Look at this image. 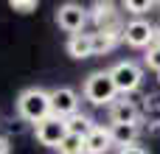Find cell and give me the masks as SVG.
Wrapping results in <instances>:
<instances>
[{
    "label": "cell",
    "instance_id": "cell-1",
    "mask_svg": "<svg viewBox=\"0 0 160 154\" xmlns=\"http://www.w3.org/2000/svg\"><path fill=\"white\" fill-rule=\"evenodd\" d=\"M17 115L28 123H39L45 118H51V95L42 87H28L17 95Z\"/></svg>",
    "mask_w": 160,
    "mask_h": 154
},
{
    "label": "cell",
    "instance_id": "cell-2",
    "mask_svg": "<svg viewBox=\"0 0 160 154\" xmlns=\"http://www.w3.org/2000/svg\"><path fill=\"white\" fill-rule=\"evenodd\" d=\"M82 95H84L93 107H110V104L118 98L115 84H112V79H110V70H96V73H90V76L84 79V84H82Z\"/></svg>",
    "mask_w": 160,
    "mask_h": 154
},
{
    "label": "cell",
    "instance_id": "cell-3",
    "mask_svg": "<svg viewBox=\"0 0 160 154\" xmlns=\"http://www.w3.org/2000/svg\"><path fill=\"white\" fill-rule=\"evenodd\" d=\"M110 79H112V84H115V93H124V98L129 95V93H135L138 87H141V81H143V70H141V65L138 62H118V65H112L110 67Z\"/></svg>",
    "mask_w": 160,
    "mask_h": 154
},
{
    "label": "cell",
    "instance_id": "cell-4",
    "mask_svg": "<svg viewBox=\"0 0 160 154\" xmlns=\"http://www.w3.org/2000/svg\"><path fill=\"white\" fill-rule=\"evenodd\" d=\"M87 20H90V14H87V8L82 3H62V6H56V25L62 31H68L70 36L73 34H84Z\"/></svg>",
    "mask_w": 160,
    "mask_h": 154
},
{
    "label": "cell",
    "instance_id": "cell-5",
    "mask_svg": "<svg viewBox=\"0 0 160 154\" xmlns=\"http://www.w3.org/2000/svg\"><path fill=\"white\" fill-rule=\"evenodd\" d=\"M121 42H127L129 48H149L155 45V25L143 17H135L121 28Z\"/></svg>",
    "mask_w": 160,
    "mask_h": 154
},
{
    "label": "cell",
    "instance_id": "cell-6",
    "mask_svg": "<svg viewBox=\"0 0 160 154\" xmlns=\"http://www.w3.org/2000/svg\"><path fill=\"white\" fill-rule=\"evenodd\" d=\"M51 115L53 118H70L79 112V93L73 87H53L51 93Z\"/></svg>",
    "mask_w": 160,
    "mask_h": 154
},
{
    "label": "cell",
    "instance_id": "cell-7",
    "mask_svg": "<svg viewBox=\"0 0 160 154\" xmlns=\"http://www.w3.org/2000/svg\"><path fill=\"white\" fill-rule=\"evenodd\" d=\"M34 135H37V143L39 146H48V149H56L62 140H65V135H68V129H65V121L62 118H45V121H39L37 126H34Z\"/></svg>",
    "mask_w": 160,
    "mask_h": 154
},
{
    "label": "cell",
    "instance_id": "cell-8",
    "mask_svg": "<svg viewBox=\"0 0 160 154\" xmlns=\"http://www.w3.org/2000/svg\"><path fill=\"white\" fill-rule=\"evenodd\" d=\"M110 115V126H121V123H141V107L129 98H115L107 107Z\"/></svg>",
    "mask_w": 160,
    "mask_h": 154
},
{
    "label": "cell",
    "instance_id": "cell-9",
    "mask_svg": "<svg viewBox=\"0 0 160 154\" xmlns=\"http://www.w3.org/2000/svg\"><path fill=\"white\" fill-rule=\"evenodd\" d=\"M96 22V31H121V14L112 3H93V11H87Z\"/></svg>",
    "mask_w": 160,
    "mask_h": 154
},
{
    "label": "cell",
    "instance_id": "cell-10",
    "mask_svg": "<svg viewBox=\"0 0 160 154\" xmlns=\"http://www.w3.org/2000/svg\"><path fill=\"white\" fill-rule=\"evenodd\" d=\"M110 149H112V140H110V126L96 123V126L84 135V152H87V154H107Z\"/></svg>",
    "mask_w": 160,
    "mask_h": 154
},
{
    "label": "cell",
    "instance_id": "cell-11",
    "mask_svg": "<svg viewBox=\"0 0 160 154\" xmlns=\"http://www.w3.org/2000/svg\"><path fill=\"white\" fill-rule=\"evenodd\" d=\"M138 135H141V123H121V126H110V140H112V146H118V149L135 146V143H138Z\"/></svg>",
    "mask_w": 160,
    "mask_h": 154
},
{
    "label": "cell",
    "instance_id": "cell-12",
    "mask_svg": "<svg viewBox=\"0 0 160 154\" xmlns=\"http://www.w3.org/2000/svg\"><path fill=\"white\" fill-rule=\"evenodd\" d=\"M118 42H121V31H93V34H90L93 56H104V53H110Z\"/></svg>",
    "mask_w": 160,
    "mask_h": 154
},
{
    "label": "cell",
    "instance_id": "cell-13",
    "mask_svg": "<svg viewBox=\"0 0 160 154\" xmlns=\"http://www.w3.org/2000/svg\"><path fill=\"white\" fill-rule=\"evenodd\" d=\"M68 53L73 56V59H90L93 56V48H90V34L84 31V34H73V36H68Z\"/></svg>",
    "mask_w": 160,
    "mask_h": 154
},
{
    "label": "cell",
    "instance_id": "cell-14",
    "mask_svg": "<svg viewBox=\"0 0 160 154\" xmlns=\"http://www.w3.org/2000/svg\"><path fill=\"white\" fill-rule=\"evenodd\" d=\"M93 126H96L93 118H87L84 112H76V115L65 118V129H68V135H79V137H84Z\"/></svg>",
    "mask_w": 160,
    "mask_h": 154
},
{
    "label": "cell",
    "instance_id": "cell-15",
    "mask_svg": "<svg viewBox=\"0 0 160 154\" xmlns=\"http://www.w3.org/2000/svg\"><path fill=\"white\" fill-rule=\"evenodd\" d=\"M56 152L59 154H87L84 152V137H79V135H65V140L56 146Z\"/></svg>",
    "mask_w": 160,
    "mask_h": 154
},
{
    "label": "cell",
    "instance_id": "cell-16",
    "mask_svg": "<svg viewBox=\"0 0 160 154\" xmlns=\"http://www.w3.org/2000/svg\"><path fill=\"white\" fill-rule=\"evenodd\" d=\"M124 8H127L129 14H135V17H141V14H146V11H152V8H155V3H152V0H127V3H124Z\"/></svg>",
    "mask_w": 160,
    "mask_h": 154
},
{
    "label": "cell",
    "instance_id": "cell-17",
    "mask_svg": "<svg viewBox=\"0 0 160 154\" xmlns=\"http://www.w3.org/2000/svg\"><path fill=\"white\" fill-rule=\"evenodd\" d=\"M143 62H146V67H149V70L160 73V45H149V48H146Z\"/></svg>",
    "mask_w": 160,
    "mask_h": 154
},
{
    "label": "cell",
    "instance_id": "cell-18",
    "mask_svg": "<svg viewBox=\"0 0 160 154\" xmlns=\"http://www.w3.org/2000/svg\"><path fill=\"white\" fill-rule=\"evenodd\" d=\"M14 11H20V14H31V11H37V0H11L8 3Z\"/></svg>",
    "mask_w": 160,
    "mask_h": 154
},
{
    "label": "cell",
    "instance_id": "cell-19",
    "mask_svg": "<svg viewBox=\"0 0 160 154\" xmlns=\"http://www.w3.org/2000/svg\"><path fill=\"white\" fill-rule=\"evenodd\" d=\"M118 154H149V152H146L143 146H138V143H135V146H127V149H118Z\"/></svg>",
    "mask_w": 160,
    "mask_h": 154
},
{
    "label": "cell",
    "instance_id": "cell-20",
    "mask_svg": "<svg viewBox=\"0 0 160 154\" xmlns=\"http://www.w3.org/2000/svg\"><path fill=\"white\" fill-rule=\"evenodd\" d=\"M8 152H11V149H8V140L0 135V154H8Z\"/></svg>",
    "mask_w": 160,
    "mask_h": 154
},
{
    "label": "cell",
    "instance_id": "cell-21",
    "mask_svg": "<svg viewBox=\"0 0 160 154\" xmlns=\"http://www.w3.org/2000/svg\"><path fill=\"white\" fill-rule=\"evenodd\" d=\"M155 45H160V25H155Z\"/></svg>",
    "mask_w": 160,
    "mask_h": 154
},
{
    "label": "cell",
    "instance_id": "cell-22",
    "mask_svg": "<svg viewBox=\"0 0 160 154\" xmlns=\"http://www.w3.org/2000/svg\"><path fill=\"white\" fill-rule=\"evenodd\" d=\"M158 79H160V73H158Z\"/></svg>",
    "mask_w": 160,
    "mask_h": 154
},
{
    "label": "cell",
    "instance_id": "cell-23",
    "mask_svg": "<svg viewBox=\"0 0 160 154\" xmlns=\"http://www.w3.org/2000/svg\"><path fill=\"white\" fill-rule=\"evenodd\" d=\"M158 8H160V3H158Z\"/></svg>",
    "mask_w": 160,
    "mask_h": 154
}]
</instances>
